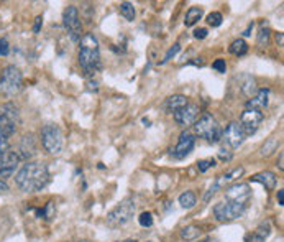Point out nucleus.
Returning <instances> with one entry per match:
<instances>
[{
	"label": "nucleus",
	"instance_id": "nucleus-3",
	"mask_svg": "<svg viewBox=\"0 0 284 242\" xmlns=\"http://www.w3.org/2000/svg\"><path fill=\"white\" fill-rule=\"evenodd\" d=\"M41 144L48 154L59 155L62 148H64V134H62L58 126L48 124V126L41 128Z\"/></svg>",
	"mask_w": 284,
	"mask_h": 242
},
{
	"label": "nucleus",
	"instance_id": "nucleus-5",
	"mask_svg": "<svg viewBox=\"0 0 284 242\" xmlns=\"http://www.w3.org/2000/svg\"><path fill=\"white\" fill-rule=\"evenodd\" d=\"M21 84H23V76L18 68L12 64L3 68L2 76H0V91L13 96L21 89Z\"/></svg>",
	"mask_w": 284,
	"mask_h": 242
},
{
	"label": "nucleus",
	"instance_id": "nucleus-36",
	"mask_svg": "<svg viewBox=\"0 0 284 242\" xmlns=\"http://www.w3.org/2000/svg\"><path fill=\"white\" fill-rule=\"evenodd\" d=\"M276 147V140L275 138H271L270 142H268V145H265L263 148H261V155H270L271 154V150Z\"/></svg>",
	"mask_w": 284,
	"mask_h": 242
},
{
	"label": "nucleus",
	"instance_id": "nucleus-43",
	"mask_svg": "<svg viewBox=\"0 0 284 242\" xmlns=\"http://www.w3.org/2000/svg\"><path fill=\"white\" fill-rule=\"evenodd\" d=\"M280 170H284V154H280Z\"/></svg>",
	"mask_w": 284,
	"mask_h": 242
},
{
	"label": "nucleus",
	"instance_id": "nucleus-10",
	"mask_svg": "<svg viewBox=\"0 0 284 242\" xmlns=\"http://www.w3.org/2000/svg\"><path fill=\"white\" fill-rule=\"evenodd\" d=\"M263 119H265L263 112L253 110V109H245V112H243L242 117H240V127H242L243 134H245V137L247 135H253L255 132H257L261 126V122H263Z\"/></svg>",
	"mask_w": 284,
	"mask_h": 242
},
{
	"label": "nucleus",
	"instance_id": "nucleus-37",
	"mask_svg": "<svg viewBox=\"0 0 284 242\" xmlns=\"http://www.w3.org/2000/svg\"><path fill=\"white\" fill-rule=\"evenodd\" d=\"M207 28H197V30L194 32V38H197V40H204V38L207 36Z\"/></svg>",
	"mask_w": 284,
	"mask_h": 242
},
{
	"label": "nucleus",
	"instance_id": "nucleus-46",
	"mask_svg": "<svg viewBox=\"0 0 284 242\" xmlns=\"http://www.w3.org/2000/svg\"><path fill=\"white\" fill-rule=\"evenodd\" d=\"M199 242H212V240H210V239H206V240H199Z\"/></svg>",
	"mask_w": 284,
	"mask_h": 242
},
{
	"label": "nucleus",
	"instance_id": "nucleus-20",
	"mask_svg": "<svg viewBox=\"0 0 284 242\" xmlns=\"http://www.w3.org/2000/svg\"><path fill=\"white\" fill-rule=\"evenodd\" d=\"M270 234H271V224L263 222L255 229V232L252 234V238H250V242H265Z\"/></svg>",
	"mask_w": 284,
	"mask_h": 242
},
{
	"label": "nucleus",
	"instance_id": "nucleus-18",
	"mask_svg": "<svg viewBox=\"0 0 284 242\" xmlns=\"http://www.w3.org/2000/svg\"><path fill=\"white\" fill-rule=\"evenodd\" d=\"M252 182L261 183L266 190H275L278 178H276V175L273 172H260V173H257V175L252 176Z\"/></svg>",
	"mask_w": 284,
	"mask_h": 242
},
{
	"label": "nucleus",
	"instance_id": "nucleus-22",
	"mask_svg": "<svg viewBox=\"0 0 284 242\" xmlns=\"http://www.w3.org/2000/svg\"><path fill=\"white\" fill-rule=\"evenodd\" d=\"M248 52V44L245 40H242V38H237V40L232 42L230 44V53L235 54V56H243Z\"/></svg>",
	"mask_w": 284,
	"mask_h": 242
},
{
	"label": "nucleus",
	"instance_id": "nucleus-31",
	"mask_svg": "<svg viewBox=\"0 0 284 242\" xmlns=\"http://www.w3.org/2000/svg\"><path fill=\"white\" fill-rule=\"evenodd\" d=\"M138 222L141 228H151L153 226V214L151 212H141L138 218Z\"/></svg>",
	"mask_w": 284,
	"mask_h": 242
},
{
	"label": "nucleus",
	"instance_id": "nucleus-29",
	"mask_svg": "<svg viewBox=\"0 0 284 242\" xmlns=\"http://www.w3.org/2000/svg\"><path fill=\"white\" fill-rule=\"evenodd\" d=\"M222 20H224V16L219 12H212V14L207 15V24L210 26H220L222 25Z\"/></svg>",
	"mask_w": 284,
	"mask_h": 242
},
{
	"label": "nucleus",
	"instance_id": "nucleus-8",
	"mask_svg": "<svg viewBox=\"0 0 284 242\" xmlns=\"http://www.w3.org/2000/svg\"><path fill=\"white\" fill-rule=\"evenodd\" d=\"M252 200V190L247 183H237L232 184L225 190V201L232 204L248 208V202Z\"/></svg>",
	"mask_w": 284,
	"mask_h": 242
},
{
	"label": "nucleus",
	"instance_id": "nucleus-34",
	"mask_svg": "<svg viewBox=\"0 0 284 242\" xmlns=\"http://www.w3.org/2000/svg\"><path fill=\"white\" fill-rule=\"evenodd\" d=\"M10 150V142L7 137H3V135H0V155L5 154V152Z\"/></svg>",
	"mask_w": 284,
	"mask_h": 242
},
{
	"label": "nucleus",
	"instance_id": "nucleus-47",
	"mask_svg": "<svg viewBox=\"0 0 284 242\" xmlns=\"http://www.w3.org/2000/svg\"><path fill=\"white\" fill-rule=\"evenodd\" d=\"M81 242H89V240H81Z\"/></svg>",
	"mask_w": 284,
	"mask_h": 242
},
{
	"label": "nucleus",
	"instance_id": "nucleus-44",
	"mask_svg": "<svg viewBox=\"0 0 284 242\" xmlns=\"http://www.w3.org/2000/svg\"><path fill=\"white\" fill-rule=\"evenodd\" d=\"M252 28H253V24H250V26L247 28V30H245V33H243V35H245V36H248V35H250V32H252Z\"/></svg>",
	"mask_w": 284,
	"mask_h": 242
},
{
	"label": "nucleus",
	"instance_id": "nucleus-7",
	"mask_svg": "<svg viewBox=\"0 0 284 242\" xmlns=\"http://www.w3.org/2000/svg\"><path fill=\"white\" fill-rule=\"evenodd\" d=\"M135 212V202L132 200H125L123 202H120L115 210H112L107 216V224L110 228H118L127 224L130 219H132Z\"/></svg>",
	"mask_w": 284,
	"mask_h": 242
},
{
	"label": "nucleus",
	"instance_id": "nucleus-45",
	"mask_svg": "<svg viewBox=\"0 0 284 242\" xmlns=\"http://www.w3.org/2000/svg\"><path fill=\"white\" fill-rule=\"evenodd\" d=\"M123 242H136V240H135V239H133V240H132V239H128V240H123Z\"/></svg>",
	"mask_w": 284,
	"mask_h": 242
},
{
	"label": "nucleus",
	"instance_id": "nucleus-26",
	"mask_svg": "<svg viewBox=\"0 0 284 242\" xmlns=\"http://www.w3.org/2000/svg\"><path fill=\"white\" fill-rule=\"evenodd\" d=\"M242 91L245 92L248 98H252V96L255 92H258V89H257V82H255V80L252 76H245V82L242 84Z\"/></svg>",
	"mask_w": 284,
	"mask_h": 242
},
{
	"label": "nucleus",
	"instance_id": "nucleus-2",
	"mask_svg": "<svg viewBox=\"0 0 284 242\" xmlns=\"http://www.w3.org/2000/svg\"><path fill=\"white\" fill-rule=\"evenodd\" d=\"M79 64H81V68L87 76H92L100 70V48L97 36L94 33H86L81 38Z\"/></svg>",
	"mask_w": 284,
	"mask_h": 242
},
{
	"label": "nucleus",
	"instance_id": "nucleus-19",
	"mask_svg": "<svg viewBox=\"0 0 284 242\" xmlns=\"http://www.w3.org/2000/svg\"><path fill=\"white\" fill-rule=\"evenodd\" d=\"M187 104H189V100H187L186 96H183V94H174V96H171V98H168V100H166V109L174 114V112H178V110H181L183 108H186Z\"/></svg>",
	"mask_w": 284,
	"mask_h": 242
},
{
	"label": "nucleus",
	"instance_id": "nucleus-17",
	"mask_svg": "<svg viewBox=\"0 0 284 242\" xmlns=\"http://www.w3.org/2000/svg\"><path fill=\"white\" fill-rule=\"evenodd\" d=\"M268 98H270L268 89H260V91L247 102V109H253V110L261 112L266 106H268Z\"/></svg>",
	"mask_w": 284,
	"mask_h": 242
},
{
	"label": "nucleus",
	"instance_id": "nucleus-16",
	"mask_svg": "<svg viewBox=\"0 0 284 242\" xmlns=\"http://www.w3.org/2000/svg\"><path fill=\"white\" fill-rule=\"evenodd\" d=\"M197 116H199V106L197 104H187L186 108H183L178 112H174V120L183 127L194 126Z\"/></svg>",
	"mask_w": 284,
	"mask_h": 242
},
{
	"label": "nucleus",
	"instance_id": "nucleus-4",
	"mask_svg": "<svg viewBox=\"0 0 284 242\" xmlns=\"http://www.w3.org/2000/svg\"><path fill=\"white\" fill-rule=\"evenodd\" d=\"M194 130L199 137L206 138L212 144H217L222 138V128L215 120V117L210 114H204L201 119L194 122Z\"/></svg>",
	"mask_w": 284,
	"mask_h": 242
},
{
	"label": "nucleus",
	"instance_id": "nucleus-12",
	"mask_svg": "<svg viewBox=\"0 0 284 242\" xmlns=\"http://www.w3.org/2000/svg\"><path fill=\"white\" fill-rule=\"evenodd\" d=\"M243 173H245V170H243L242 166H238V168H234V170H232V172H229V173H227V175L219 176V178L214 182L212 186L209 188V191L206 193V196H204V201H209L215 193H217L219 190H222V188L227 186V184H229V183H232V182H235V180H238V178H240V176L243 175Z\"/></svg>",
	"mask_w": 284,
	"mask_h": 242
},
{
	"label": "nucleus",
	"instance_id": "nucleus-42",
	"mask_svg": "<svg viewBox=\"0 0 284 242\" xmlns=\"http://www.w3.org/2000/svg\"><path fill=\"white\" fill-rule=\"evenodd\" d=\"M5 191H8L7 183H5V182H2V180H0V194H2V193H5Z\"/></svg>",
	"mask_w": 284,
	"mask_h": 242
},
{
	"label": "nucleus",
	"instance_id": "nucleus-11",
	"mask_svg": "<svg viewBox=\"0 0 284 242\" xmlns=\"http://www.w3.org/2000/svg\"><path fill=\"white\" fill-rule=\"evenodd\" d=\"M194 145H196L194 135L189 134V132H183L179 135L178 145L171 150V156H174L176 160H183L191 154L192 150H194Z\"/></svg>",
	"mask_w": 284,
	"mask_h": 242
},
{
	"label": "nucleus",
	"instance_id": "nucleus-9",
	"mask_svg": "<svg viewBox=\"0 0 284 242\" xmlns=\"http://www.w3.org/2000/svg\"><path fill=\"white\" fill-rule=\"evenodd\" d=\"M245 211H247V208L232 204V202H227V201L217 202V204L214 206V216H215V219H217V221H220V222H230V221H234V219L240 218Z\"/></svg>",
	"mask_w": 284,
	"mask_h": 242
},
{
	"label": "nucleus",
	"instance_id": "nucleus-24",
	"mask_svg": "<svg viewBox=\"0 0 284 242\" xmlns=\"http://www.w3.org/2000/svg\"><path fill=\"white\" fill-rule=\"evenodd\" d=\"M118 10H120V15L123 16L125 20L132 22V20L135 18V7H133V4H130V2H122V4H120V7H118Z\"/></svg>",
	"mask_w": 284,
	"mask_h": 242
},
{
	"label": "nucleus",
	"instance_id": "nucleus-6",
	"mask_svg": "<svg viewBox=\"0 0 284 242\" xmlns=\"http://www.w3.org/2000/svg\"><path fill=\"white\" fill-rule=\"evenodd\" d=\"M20 119L18 108L13 104H3L0 106V135L10 137L15 134L16 122Z\"/></svg>",
	"mask_w": 284,
	"mask_h": 242
},
{
	"label": "nucleus",
	"instance_id": "nucleus-35",
	"mask_svg": "<svg viewBox=\"0 0 284 242\" xmlns=\"http://www.w3.org/2000/svg\"><path fill=\"white\" fill-rule=\"evenodd\" d=\"M10 52V46H8V42L5 38H0V56H7Z\"/></svg>",
	"mask_w": 284,
	"mask_h": 242
},
{
	"label": "nucleus",
	"instance_id": "nucleus-30",
	"mask_svg": "<svg viewBox=\"0 0 284 242\" xmlns=\"http://www.w3.org/2000/svg\"><path fill=\"white\" fill-rule=\"evenodd\" d=\"M215 166V160L214 158H206V160H199L197 162V170L201 173H206L207 170Z\"/></svg>",
	"mask_w": 284,
	"mask_h": 242
},
{
	"label": "nucleus",
	"instance_id": "nucleus-21",
	"mask_svg": "<svg viewBox=\"0 0 284 242\" xmlns=\"http://www.w3.org/2000/svg\"><path fill=\"white\" fill-rule=\"evenodd\" d=\"M202 8L201 7H191L189 10H187L186 14V20H184V25L186 26H194L199 20L202 18Z\"/></svg>",
	"mask_w": 284,
	"mask_h": 242
},
{
	"label": "nucleus",
	"instance_id": "nucleus-39",
	"mask_svg": "<svg viewBox=\"0 0 284 242\" xmlns=\"http://www.w3.org/2000/svg\"><path fill=\"white\" fill-rule=\"evenodd\" d=\"M43 25V16H36V20H35V28H33V32L35 33H39V28H41Z\"/></svg>",
	"mask_w": 284,
	"mask_h": 242
},
{
	"label": "nucleus",
	"instance_id": "nucleus-40",
	"mask_svg": "<svg viewBox=\"0 0 284 242\" xmlns=\"http://www.w3.org/2000/svg\"><path fill=\"white\" fill-rule=\"evenodd\" d=\"M278 202H280V206L284 204V190L278 191Z\"/></svg>",
	"mask_w": 284,
	"mask_h": 242
},
{
	"label": "nucleus",
	"instance_id": "nucleus-32",
	"mask_svg": "<svg viewBox=\"0 0 284 242\" xmlns=\"http://www.w3.org/2000/svg\"><path fill=\"white\" fill-rule=\"evenodd\" d=\"M212 68H214L215 71H219V72H225V71H227V63H225V60H222V58L215 60V61H214V64H212Z\"/></svg>",
	"mask_w": 284,
	"mask_h": 242
},
{
	"label": "nucleus",
	"instance_id": "nucleus-25",
	"mask_svg": "<svg viewBox=\"0 0 284 242\" xmlns=\"http://www.w3.org/2000/svg\"><path fill=\"white\" fill-rule=\"evenodd\" d=\"M199 236H201V228H197V226H187L181 230V238L184 240H194L199 238Z\"/></svg>",
	"mask_w": 284,
	"mask_h": 242
},
{
	"label": "nucleus",
	"instance_id": "nucleus-23",
	"mask_svg": "<svg viewBox=\"0 0 284 242\" xmlns=\"http://www.w3.org/2000/svg\"><path fill=\"white\" fill-rule=\"evenodd\" d=\"M196 194L192 193V191H186V193H183L179 196V204L184 208V210H191V208L196 206Z\"/></svg>",
	"mask_w": 284,
	"mask_h": 242
},
{
	"label": "nucleus",
	"instance_id": "nucleus-1",
	"mask_svg": "<svg viewBox=\"0 0 284 242\" xmlns=\"http://www.w3.org/2000/svg\"><path fill=\"white\" fill-rule=\"evenodd\" d=\"M15 183L25 193H35L46 188L49 183V172L44 163L38 162H26L20 172L15 175Z\"/></svg>",
	"mask_w": 284,
	"mask_h": 242
},
{
	"label": "nucleus",
	"instance_id": "nucleus-28",
	"mask_svg": "<svg viewBox=\"0 0 284 242\" xmlns=\"http://www.w3.org/2000/svg\"><path fill=\"white\" fill-rule=\"evenodd\" d=\"M54 214H56V206L53 201H49L43 210L38 211V216H43L44 219H48V221H51V219L54 218Z\"/></svg>",
	"mask_w": 284,
	"mask_h": 242
},
{
	"label": "nucleus",
	"instance_id": "nucleus-14",
	"mask_svg": "<svg viewBox=\"0 0 284 242\" xmlns=\"http://www.w3.org/2000/svg\"><path fill=\"white\" fill-rule=\"evenodd\" d=\"M222 138L230 148H238L243 144V140H245V134H243L240 124L230 122L229 126H227L225 132L222 134Z\"/></svg>",
	"mask_w": 284,
	"mask_h": 242
},
{
	"label": "nucleus",
	"instance_id": "nucleus-41",
	"mask_svg": "<svg viewBox=\"0 0 284 242\" xmlns=\"http://www.w3.org/2000/svg\"><path fill=\"white\" fill-rule=\"evenodd\" d=\"M276 43L280 44V46H283V44H284V35H283V33H276Z\"/></svg>",
	"mask_w": 284,
	"mask_h": 242
},
{
	"label": "nucleus",
	"instance_id": "nucleus-33",
	"mask_svg": "<svg viewBox=\"0 0 284 242\" xmlns=\"http://www.w3.org/2000/svg\"><path fill=\"white\" fill-rule=\"evenodd\" d=\"M179 50H181V46H179V44H178V43H176V44H174V46H173V48H171V50H169V52L166 53V56H164L163 63H168V61H169V60H171V58H174V56H176V54H178V52H179Z\"/></svg>",
	"mask_w": 284,
	"mask_h": 242
},
{
	"label": "nucleus",
	"instance_id": "nucleus-27",
	"mask_svg": "<svg viewBox=\"0 0 284 242\" xmlns=\"http://www.w3.org/2000/svg\"><path fill=\"white\" fill-rule=\"evenodd\" d=\"M270 28L268 26H263V28H260V32H258V38H257V43H258V46L260 48H266L268 46V42H270Z\"/></svg>",
	"mask_w": 284,
	"mask_h": 242
},
{
	"label": "nucleus",
	"instance_id": "nucleus-15",
	"mask_svg": "<svg viewBox=\"0 0 284 242\" xmlns=\"http://www.w3.org/2000/svg\"><path fill=\"white\" fill-rule=\"evenodd\" d=\"M18 160L20 156L15 154V152H5V154L0 155V178H8L12 176L16 166H18Z\"/></svg>",
	"mask_w": 284,
	"mask_h": 242
},
{
	"label": "nucleus",
	"instance_id": "nucleus-13",
	"mask_svg": "<svg viewBox=\"0 0 284 242\" xmlns=\"http://www.w3.org/2000/svg\"><path fill=\"white\" fill-rule=\"evenodd\" d=\"M62 22H64V26L66 30L71 33V36L76 38L81 35V30H82V25H81V20H79V12L74 5H69L64 14H62Z\"/></svg>",
	"mask_w": 284,
	"mask_h": 242
},
{
	"label": "nucleus",
	"instance_id": "nucleus-38",
	"mask_svg": "<svg viewBox=\"0 0 284 242\" xmlns=\"http://www.w3.org/2000/svg\"><path fill=\"white\" fill-rule=\"evenodd\" d=\"M219 158L222 160V162H230L232 160V154L229 150H225V148H222L219 152Z\"/></svg>",
	"mask_w": 284,
	"mask_h": 242
}]
</instances>
